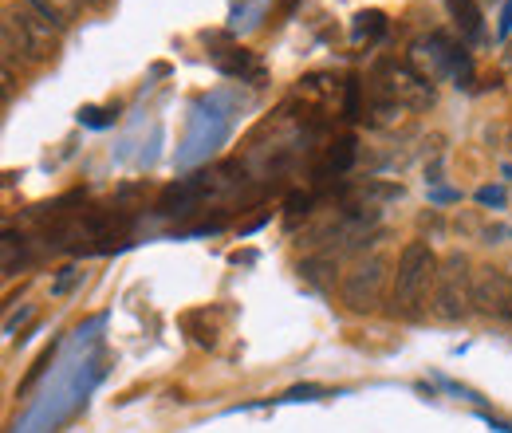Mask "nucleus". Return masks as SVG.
Instances as JSON below:
<instances>
[{"mask_svg":"<svg viewBox=\"0 0 512 433\" xmlns=\"http://www.w3.org/2000/svg\"><path fill=\"white\" fill-rule=\"evenodd\" d=\"M438 252L426 241H406L394 264V280H390V315L394 319H422L434 300V284H438Z\"/></svg>","mask_w":512,"mask_h":433,"instance_id":"obj_1","label":"nucleus"},{"mask_svg":"<svg viewBox=\"0 0 512 433\" xmlns=\"http://www.w3.org/2000/svg\"><path fill=\"white\" fill-rule=\"evenodd\" d=\"M0 36H4V63L8 67H40L56 56L64 32H56L52 24H44L28 4H8L4 8V24H0Z\"/></svg>","mask_w":512,"mask_h":433,"instance_id":"obj_2","label":"nucleus"},{"mask_svg":"<svg viewBox=\"0 0 512 433\" xmlns=\"http://www.w3.org/2000/svg\"><path fill=\"white\" fill-rule=\"evenodd\" d=\"M367 87H371V99L402 103L406 111H430V107L438 103L434 83H426L410 63L394 60V56H383V60L371 67Z\"/></svg>","mask_w":512,"mask_h":433,"instance_id":"obj_3","label":"nucleus"},{"mask_svg":"<svg viewBox=\"0 0 512 433\" xmlns=\"http://www.w3.org/2000/svg\"><path fill=\"white\" fill-rule=\"evenodd\" d=\"M406 63L426 79V83H442L446 75L457 79V87L461 83H469L473 79V67H469V52L461 48V44H453L449 36H422V40H414L410 44V52H406Z\"/></svg>","mask_w":512,"mask_h":433,"instance_id":"obj_4","label":"nucleus"},{"mask_svg":"<svg viewBox=\"0 0 512 433\" xmlns=\"http://www.w3.org/2000/svg\"><path fill=\"white\" fill-rule=\"evenodd\" d=\"M430 311L442 323H461L465 315H473V264H469L465 252H449L442 260Z\"/></svg>","mask_w":512,"mask_h":433,"instance_id":"obj_5","label":"nucleus"},{"mask_svg":"<svg viewBox=\"0 0 512 433\" xmlns=\"http://www.w3.org/2000/svg\"><path fill=\"white\" fill-rule=\"evenodd\" d=\"M386 276H390V260H386V256H367V260H359V264L343 276L339 300L351 311H359V315H371V311L383 304Z\"/></svg>","mask_w":512,"mask_h":433,"instance_id":"obj_6","label":"nucleus"},{"mask_svg":"<svg viewBox=\"0 0 512 433\" xmlns=\"http://www.w3.org/2000/svg\"><path fill=\"white\" fill-rule=\"evenodd\" d=\"M473 311L493 319V323H512V276L501 268H477L473 272Z\"/></svg>","mask_w":512,"mask_h":433,"instance_id":"obj_7","label":"nucleus"},{"mask_svg":"<svg viewBox=\"0 0 512 433\" xmlns=\"http://www.w3.org/2000/svg\"><path fill=\"white\" fill-rule=\"evenodd\" d=\"M355 158H359V138H355V134H339V138H331V142L323 146V158L316 162V170H312V182L323 186V182L343 178V174L355 166Z\"/></svg>","mask_w":512,"mask_h":433,"instance_id":"obj_8","label":"nucleus"},{"mask_svg":"<svg viewBox=\"0 0 512 433\" xmlns=\"http://www.w3.org/2000/svg\"><path fill=\"white\" fill-rule=\"evenodd\" d=\"M347 91V83H339L335 75H304L300 79V87H296V99H304L308 107H316V111H343L339 107V95Z\"/></svg>","mask_w":512,"mask_h":433,"instance_id":"obj_9","label":"nucleus"},{"mask_svg":"<svg viewBox=\"0 0 512 433\" xmlns=\"http://www.w3.org/2000/svg\"><path fill=\"white\" fill-rule=\"evenodd\" d=\"M453 16V28L461 32V40L469 44H485V16H481V4L477 0H442Z\"/></svg>","mask_w":512,"mask_h":433,"instance_id":"obj_10","label":"nucleus"},{"mask_svg":"<svg viewBox=\"0 0 512 433\" xmlns=\"http://www.w3.org/2000/svg\"><path fill=\"white\" fill-rule=\"evenodd\" d=\"M386 28H390V24H386V12H379V8L359 12L355 24H351V40H355V44H363V40H367V44H379L386 36Z\"/></svg>","mask_w":512,"mask_h":433,"instance_id":"obj_11","label":"nucleus"},{"mask_svg":"<svg viewBox=\"0 0 512 433\" xmlns=\"http://www.w3.org/2000/svg\"><path fill=\"white\" fill-rule=\"evenodd\" d=\"M24 264H28V241H24V233L4 229V276H8V280L20 276Z\"/></svg>","mask_w":512,"mask_h":433,"instance_id":"obj_12","label":"nucleus"},{"mask_svg":"<svg viewBox=\"0 0 512 433\" xmlns=\"http://www.w3.org/2000/svg\"><path fill=\"white\" fill-rule=\"evenodd\" d=\"M343 83H347V91H343V119H347V123H363V111H367V107L359 103L363 79H359V75H347Z\"/></svg>","mask_w":512,"mask_h":433,"instance_id":"obj_13","label":"nucleus"},{"mask_svg":"<svg viewBox=\"0 0 512 433\" xmlns=\"http://www.w3.org/2000/svg\"><path fill=\"white\" fill-rule=\"evenodd\" d=\"M20 4H28V8H32V12H36L44 24H52L56 32H64V28H67V16L56 8V4H52V0H20Z\"/></svg>","mask_w":512,"mask_h":433,"instance_id":"obj_14","label":"nucleus"},{"mask_svg":"<svg viewBox=\"0 0 512 433\" xmlns=\"http://www.w3.org/2000/svg\"><path fill=\"white\" fill-rule=\"evenodd\" d=\"M52 355H56V347H48V351H44V355H40V359H36V363H32V371H28V378H24V382H20V390H28V386H32V382H36V378H40V374H44V367H48V363H52Z\"/></svg>","mask_w":512,"mask_h":433,"instance_id":"obj_15","label":"nucleus"},{"mask_svg":"<svg viewBox=\"0 0 512 433\" xmlns=\"http://www.w3.org/2000/svg\"><path fill=\"white\" fill-rule=\"evenodd\" d=\"M52 4H56V8L64 12V16H67V24H71V20H75V16H79V12L87 8V0H52Z\"/></svg>","mask_w":512,"mask_h":433,"instance_id":"obj_16","label":"nucleus"},{"mask_svg":"<svg viewBox=\"0 0 512 433\" xmlns=\"http://www.w3.org/2000/svg\"><path fill=\"white\" fill-rule=\"evenodd\" d=\"M75 280H79V268H64V272H60V280L52 284V292H56V296H64V292L71 288V284H75Z\"/></svg>","mask_w":512,"mask_h":433,"instance_id":"obj_17","label":"nucleus"},{"mask_svg":"<svg viewBox=\"0 0 512 433\" xmlns=\"http://www.w3.org/2000/svg\"><path fill=\"white\" fill-rule=\"evenodd\" d=\"M312 394H327L323 386H296V390H288V402H304V398H312Z\"/></svg>","mask_w":512,"mask_h":433,"instance_id":"obj_18","label":"nucleus"},{"mask_svg":"<svg viewBox=\"0 0 512 433\" xmlns=\"http://www.w3.org/2000/svg\"><path fill=\"white\" fill-rule=\"evenodd\" d=\"M477 201H481V205H505V193H501V189H481V193H477Z\"/></svg>","mask_w":512,"mask_h":433,"instance_id":"obj_19","label":"nucleus"},{"mask_svg":"<svg viewBox=\"0 0 512 433\" xmlns=\"http://www.w3.org/2000/svg\"><path fill=\"white\" fill-rule=\"evenodd\" d=\"M497 36H501V40L512 36V0H505V12H501V24H497Z\"/></svg>","mask_w":512,"mask_h":433,"instance_id":"obj_20","label":"nucleus"},{"mask_svg":"<svg viewBox=\"0 0 512 433\" xmlns=\"http://www.w3.org/2000/svg\"><path fill=\"white\" fill-rule=\"evenodd\" d=\"M28 315H32V308H24L20 315H12V319H8V335H12V331H16V323H20V319H28Z\"/></svg>","mask_w":512,"mask_h":433,"instance_id":"obj_21","label":"nucleus"},{"mask_svg":"<svg viewBox=\"0 0 512 433\" xmlns=\"http://www.w3.org/2000/svg\"><path fill=\"white\" fill-rule=\"evenodd\" d=\"M87 4H91V8H107L111 0H87Z\"/></svg>","mask_w":512,"mask_h":433,"instance_id":"obj_22","label":"nucleus"},{"mask_svg":"<svg viewBox=\"0 0 512 433\" xmlns=\"http://www.w3.org/2000/svg\"><path fill=\"white\" fill-rule=\"evenodd\" d=\"M505 67H512V40H509V48H505Z\"/></svg>","mask_w":512,"mask_h":433,"instance_id":"obj_23","label":"nucleus"},{"mask_svg":"<svg viewBox=\"0 0 512 433\" xmlns=\"http://www.w3.org/2000/svg\"><path fill=\"white\" fill-rule=\"evenodd\" d=\"M505 146H509V150H512V126H509V130H505Z\"/></svg>","mask_w":512,"mask_h":433,"instance_id":"obj_24","label":"nucleus"},{"mask_svg":"<svg viewBox=\"0 0 512 433\" xmlns=\"http://www.w3.org/2000/svg\"><path fill=\"white\" fill-rule=\"evenodd\" d=\"M477 4H501V0H477Z\"/></svg>","mask_w":512,"mask_h":433,"instance_id":"obj_25","label":"nucleus"}]
</instances>
